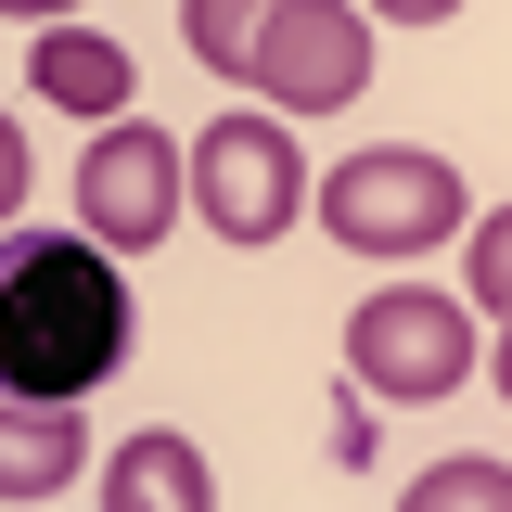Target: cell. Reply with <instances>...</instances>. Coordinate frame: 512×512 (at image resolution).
<instances>
[{
  "label": "cell",
  "mask_w": 512,
  "mask_h": 512,
  "mask_svg": "<svg viewBox=\"0 0 512 512\" xmlns=\"http://www.w3.org/2000/svg\"><path fill=\"white\" fill-rule=\"evenodd\" d=\"M128 346H141V308L90 231H0V397L90 410Z\"/></svg>",
  "instance_id": "1"
},
{
  "label": "cell",
  "mask_w": 512,
  "mask_h": 512,
  "mask_svg": "<svg viewBox=\"0 0 512 512\" xmlns=\"http://www.w3.org/2000/svg\"><path fill=\"white\" fill-rule=\"evenodd\" d=\"M461 167L448 154H423V141H359L333 180H320V231L346 256H436L448 231H461Z\"/></svg>",
  "instance_id": "2"
},
{
  "label": "cell",
  "mask_w": 512,
  "mask_h": 512,
  "mask_svg": "<svg viewBox=\"0 0 512 512\" xmlns=\"http://www.w3.org/2000/svg\"><path fill=\"white\" fill-rule=\"evenodd\" d=\"M474 359H487V346H474V308L436 295V282H384V295H359V320H346V384L384 397V410H436V397H461Z\"/></svg>",
  "instance_id": "3"
},
{
  "label": "cell",
  "mask_w": 512,
  "mask_h": 512,
  "mask_svg": "<svg viewBox=\"0 0 512 512\" xmlns=\"http://www.w3.org/2000/svg\"><path fill=\"white\" fill-rule=\"evenodd\" d=\"M308 154H295V116H218V128H192V218L218 231V244H282L295 218H308Z\"/></svg>",
  "instance_id": "4"
},
{
  "label": "cell",
  "mask_w": 512,
  "mask_h": 512,
  "mask_svg": "<svg viewBox=\"0 0 512 512\" xmlns=\"http://www.w3.org/2000/svg\"><path fill=\"white\" fill-rule=\"evenodd\" d=\"M64 205H77V231H90L103 256H154V244L192 218V141H167L154 116L90 128V154H77Z\"/></svg>",
  "instance_id": "5"
},
{
  "label": "cell",
  "mask_w": 512,
  "mask_h": 512,
  "mask_svg": "<svg viewBox=\"0 0 512 512\" xmlns=\"http://www.w3.org/2000/svg\"><path fill=\"white\" fill-rule=\"evenodd\" d=\"M269 116H333V103H372V13L359 0H282L269 52L244 77Z\"/></svg>",
  "instance_id": "6"
},
{
  "label": "cell",
  "mask_w": 512,
  "mask_h": 512,
  "mask_svg": "<svg viewBox=\"0 0 512 512\" xmlns=\"http://www.w3.org/2000/svg\"><path fill=\"white\" fill-rule=\"evenodd\" d=\"M26 90H39L52 116H90V128H116L141 77H128V52L103 39V26H39V39H26Z\"/></svg>",
  "instance_id": "7"
},
{
  "label": "cell",
  "mask_w": 512,
  "mask_h": 512,
  "mask_svg": "<svg viewBox=\"0 0 512 512\" xmlns=\"http://www.w3.org/2000/svg\"><path fill=\"white\" fill-rule=\"evenodd\" d=\"M103 512H218V474L180 423H141L128 448H103Z\"/></svg>",
  "instance_id": "8"
},
{
  "label": "cell",
  "mask_w": 512,
  "mask_h": 512,
  "mask_svg": "<svg viewBox=\"0 0 512 512\" xmlns=\"http://www.w3.org/2000/svg\"><path fill=\"white\" fill-rule=\"evenodd\" d=\"M90 474V410H39V397H0V500H52Z\"/></svg>",
  "instance_id": "9"
},
{
  "label": "cell",
  "mask_w": 512,
  "mask_h": 512,
  "mask_svg": "<svg viewBox=\"0 0 512 512\" xmlns=\"http://www.w3.org/2000/svg\"><path fill=\"white\" fill-rule=\"evenodd\" d=\"M269 26H282V0H180V39H192V64H205V77H231V90L256 77Z\"/></svg>",
  "instance_id": "10"
},
{
  "label": "cell",
  "mask_w": 512,
  "mask_h": 512,
  "mask_svg": "<svg viewBox=\"0 0 512 512\" xmlns=\"http://www.w3.org/2000/svg\"><path fill=\"white\" fill-rule=\"evenodd\" d=\"M397 512H512V461H487V448H461V461H423Z\"/></svg>",
  "instance_id": "11"
},
{
  "label": "cell",
  "mask_w": 512,
  "mask_h": 512,
  "mask_svg": "<svg viewBox=\"0 0 512 512\" xmlns=\"http://www.w3.org/2000/svg\"><path fill=\"white\" fill-rule=\"evenodd\" d=\"M461 295H474L487 320H512V205L474 218V244H461Z\"/></svg>",
  "instance_id": "12"
},
{
  "label": "cell",
  "mask_w": 512,
  "mask_h": 512,
  "mask_svg": "<svg viewBox=\"0 0 512 512\" xmlns=\"http://www.w3.org/2000/svg\"><path fill=\"white\" fill-rule=\"evenodd\" d=\"M13 218H26V128L0 116V231H13Z\"/></svg>",
  "instance_id": "13"
},
{
  "label": "cell",
  "mask_w": 512,
  "mask_h": 512,
  "mask_svg": "<svg viewBox=\"0 0 512 512\" xmlns=\"http://www.w3.org/2000/svg\"><path fill=\"white\" fill-rule=\"evenodd\" d=\"M359 13H372V26H448L461 0H359Z\"/></svg>",
  "instance_id": "14"
},
{
  "label": "cell",
  "mask_w": 512,
  "mask_h": 512,
  "mask_svg": "<svg viewBox=\"0 0 512 512\" xmlns=\"http://www.w3.org/2000/svg\"><path fill=\"white\" fill-rule=\"evenodd\" d=\"M13 26H77V0H0Z\"/></svg>",
  "instance_id": "15"
},
{
  "label": "cell",
  "mask_w": 512,
  "mask_h": 512,
  "mask_svg": "<svg viewBox=\"0 0 512 512\" xmlns=\"http://www.w3.org/2000/svg\"><path fill=\"white\" fill-rule=\"evenodd\" d=\"M487 384H500V397H512V320H500V346H487Z\"/></svg>",
  "instance_id": "16"
}]
</instances>
